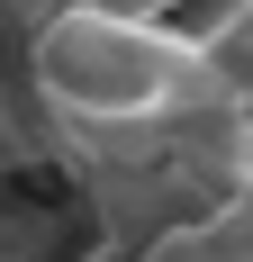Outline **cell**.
Wrapping results in <instances>:
<instances>
[{
    "mask_svg": "<svg viewBox=\"0 0 253 262\" xmlns=\"http://www.w3.org/2000/svg\"><path fill=\"white\" fill-rule=\"evenodd\" d=\"M27 73L64 118L81 127H181L190 108L235 100V81L217 73V46L163 18H46L27 46Z\"/></svg>",
    "mask_w": 253,
    "mask_h": 262,
    "instance_id": "cell-1",
    "label": "cell"
},
{
    "mask_svg": "<svg viewBox=\"0 0 253 262\" xmlns=\"http://www.w3.org/2000/svg\"><path fill=\"white\" fill-rule=\"evenodd\" d=\"M145 262H244V217H235V208H217L208 226H172V235L154 244Z\"/></svg>",
    "mask_w": 253,
    "mask_h": 262,
    "instance_id": "cell-2",
    "label": "cell"
},
{
    "mask_svg": "<svg viewBox=\"0 0 253 262\" xmlns=\"http://www.w3.org/2000/svg\"><path fill=\"white\" fill-rule=\"evenodd\" d=\"M27 9H46V18H163L172 0H27Z\"/></svg>",
    "mask_w": 253,
    "mask_h": 262,
    "instance_id": "cell-3",
    "label": "cell"
}]
</instances>
